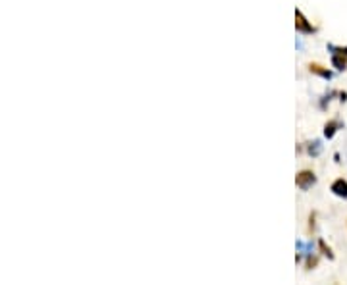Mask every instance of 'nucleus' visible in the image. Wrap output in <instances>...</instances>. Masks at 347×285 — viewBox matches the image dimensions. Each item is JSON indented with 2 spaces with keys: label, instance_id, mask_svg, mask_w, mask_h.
I'll return each mask as SVG.
<instances>
[{
  "label": "nucleus",
  "instance_id": "obj_4",
  "mask_svg": "<svg viewBox=\"0 0 347 285\" xmlns=\"http://www.w3.org/2000/svg\"><path fill=\"white\" fill-rule=\"evenodd\" d=\"M309 71L315 73V75H318V77H322V79H332L334 77V73L328 67H324L322 64H318V62H311L309 64Z\"/></svg>",
  "mask_w": 347,
  "mask_h": 285
},
{
  "label": "nucleus",
  "instance_id": "obj_9",
  "mask_svg": "<svg viewBox=\"0 0 347 285\" xmlns=\"http://www.w3.org/2000/svg\"><path fill=\"white\" fill-rule=\"evenodd\" d=\"M328 50H332V54H342V56H347V46H336V44H328Z\"/></svg>",
  "mask_w": 347,
  "mask_h": 285
},
{
  "label": "nucleus",
  "instance_id": "obj_6",
  "mask_svg": "<svg viewBox=\"0 0 347 285\" xmlns=\"http://www.w3.org/2000/svg\"><path fill=\"white\" fill-rule=\"evenodd\" d=\"M332 66L336 67L338 71H344L347 67V56H342V54H332Z\"/></svg>",
  "mask_w": 347,
  "mask_h": 285
},
{
  "label": "nucleus",
  "instance_id": "obj_10",
  "mask_svg": "<svg viewBox=\"0 0 347 285\" xmlns=\"http://www.w3.org/2000/svg\"><path fill=\"white\" fill-rule=\"evenodd\" d=\"M316 256H311V254H307V270H311L313 266H316Z\"/></svg>",
  "mask_w": 347,
  "mask_h": 285
},
{
  "label": "nucleus",
  "instance_id": "obj_1",
  "mask_svg": "<svg viewBox=\"0 0 347 285\" xmlns=\"http://www.w3.org/2000/svg\"><path fill=\"white\" fill-rule=\"evenodd\" d=\"M315 183H316V174L313 170H301L299 174L295 176V185L299 187L301 191H309Z\"/></svg>",
  "mask_w": 347,
  "mask_h": 285
},
{
  "label": "nucleus",
  "instance_id": "obj_5",
  "mask_svg": "<svg viewBox=\"0 0 347 285\" xmlns=\"http://www.w3.org/2000/svg\"><path fill=\"white\" fill-rule=\"evenodd\" d=\"M342 127H344V124H342L340 120H328L326 126H324V137H326V139H332V137L338 133V129H342Z\"/></svg>",
  "mask_w": 347,
  "mask_h": 285
},
{
  "label": "nucleus",
  "instance_id": "obj_11",
  "mask_svg": "<svg viewBox=\"0 0 347 285\" xmlns=\"http://www.w3.org/2000/svg\"><path fill=\"white\" fill-rule=\"evenodd\" d=\"M315 218H316V214L315 212H311V216H309V231H315Z\"/></svg>",
  "mask_w": 347,
  "mask_h": 285
},
{
  "label": "nucleus",
  "instance_id": "obj_2",
  "mask_svg": "<svg viewBox=\"0 0 347 285\" xmlns=\"http://www.w3.org/2000/svg\"><path fill=\"white\" fill-rule=\"evenodd\" d=\"M295 29H297L299 33H303V35H313V33H316V27L303 16L301 10H295Z\"/></svg>",
  "mask_w": 347,
  "mask_h": 285
},
{
  "label": "nucleus",
  "instance_id": "obj_8",
  "mask_svg": "<svg viewBox=\"0 0 347 285\" xmlns=\"http://www.w3.org/2000/svg\"><path fill=\"white\" fill-rule=\"evenodd\" d=\"M307 151L311 156H318L320 151H322V145H320V141H313V143H309V147H307Z\"/></svg>",
  "mask_w": 347,
  "mask_h": 285
},
{
  "label": "nucleus",
  "instance_id": "obj_3",
  "mask_svg": "<svg viewBox=\"0 0 347 285\" xmlns=\"http://www.w3.org/2000/svg\"><path fill=\"white\" fill-rule=\"evenodd\" d=\"M330 191L340 198H347V179L344 177H338L332 185H330Z\"/></svg>",
  "mask_w": 347,
  "mask_h": 285
},
{
  "label": "nucleus",
  "instance_id": "obj_7",
  "mask_svg": "<svg viewBox=\"0 0 347 285\" xmlns=\"http://www.w3.org/2000/svg\"><path fill=\"white\" fill-rule=\"evenodd\" d=\"M318 249H320V253H322L326 258H330V260H334V258H336L334 251H332V249L326 245V241H324V239H318Z\"/></svg>",
  "mask_w": 347,
  "mask_h": 285
}]
</instances>
